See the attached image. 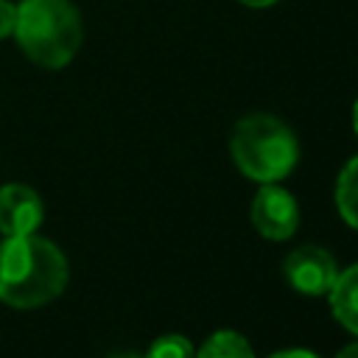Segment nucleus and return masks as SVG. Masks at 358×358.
<instances>
[{
  "instance_id": "f257e3e1",
  "label": "nucleus",
  "mask_w": 358,
  "mask_h": 358,
  "mask_svg": "<svg viewBox=\"0 0 358 358\" xmlns=\"http://www.w3.org/2000/svg\"><path fill=\"white\" fill-rule=\"evenodd\" d=\"M67 285V257L62 249L31 235H11L0 243V299L11 308H39Z\"/></svg>"
},
{
  "instance_id": "f03ea898",
  "label": "nucleus",
  "mask_w": 358,
  "mask_h": 358,
  "mask_svg": "<svg viewBox=\"0 0 358 358\" xmlns=\"http://www.w3.org/2000/svg\"><path fill=\"white\" fill-rule=\"evenodd\" d=\"M11 36L34 64L59 70L81 48V17L70 0H22Z\"/></svg>"
},
{
  "instance_id": "7ed1b4c3",
  "label": "nucleus",
  "mask_w": 358,
  "mask_h": 358,
  "mask_svg": "<svg viewBox=\"0 0 358 358\" xmlns=\"http://www.w3.org/2000/svg\"><path fill=\"white\" fill-rule=\"evenodd\" d=\"M229 151L241 173L249 179L268 185L282 179L299 157V145L294 131L274 115L255 112L235 123L229 137Z\"/></svg>"
},
{
  "instance_id": "20e7f679",
  "label": "nucleus",
  "mask_w": 358,
  "mask_h": 358,
  "mask_svg": "<svg viewBox=\"0 0 358 358\" xmlns=\"http://www.w3.org/2000/svg\"><path fill=\"white\" fill-rule=\"evenodd\" d=\"M252 224L255 229L268 238V241H285L296 232V224H299V207H296V199L268 182L257 190L255 201H252Z\"/></svg>"
},
{
  "instance_id": "39448f33",
  "label": "nucleus",
  "mask_w": 358,
  "mask_h": 358,
  "mask_svg": "<svg viewBox=\"0 0 358 358\" xmlns=\"http://www.w3.org/2000/svg\"><path fill=\"white\" fill-rule=\"evenodd\" d=\"M282 274L299 294L319 296V294L330 291L338 271H336V260L327 249H322V246H296L294 252L285 255Z\"/></svg>"
},
{
  "instance_id": "423d86ee",
  "label": "nucleus",
  "mask_w": 358,
  "mask_h": 358,
  "mask_svg": "<svg viewBox=\"0 0 358 358\" xmlns=\"http://www.w3.org/2000/svg\"><path fill=\"white\" fill-rule=\"evenodd\" d=\"M42 199L28 185H3L0 187V232L11 235H31L42 224Z\"/></svg>"
},
{
  "instance_id": "0eeeda50",
  "label": "nucleus",
  "mask_w": 358,
  "mask_h": 358,
  "mask_svg": "<svg viewBox=\"0 0 358 358\" xmlns=\"http://www.w3.org/2000/svg\"><path fill=\"white\" fill-rule=\"evenodd\" d=\"M330 308L333 316L358 336V263L336 274V282L330 285Z\"/></svg>"
},
{
  "instance_id": "6e6552de",
  "label": "nucleus",
  "mask_w": 358,
  "mask_h": 358,
  "mask_svg": "<svg viewBox=\"0 0 358 358\" xmlns=\"http://www.w3.org/2000/svg\"><path fill=\"white\" fill-rule=\"evenodd\" d=\"M336 204L341 218L358 229V157H352L344 171L338 173V185H336Z\"/></svg>"
},
{
  "instance_id": "1a4fd4ad",
  "label": "nucleus",
  "mask_w": 358,
  "mask_h": 358,
  "mask_svg": "<svg viewBox=\"0 0 358 358\" xmlns=\"http://www.w3.org/2000/svg\"><path fill=\"white\" fill-rule=\"evenodd\" d=\"M196 358H255V352L243 336H238L232 330H218L204 341V347Z\"/></svg>"
},
{
  "instance_id": "9d476101",
  "label": "nucleus",
  "mask_w": 358,
  "mask_h": 358,
  "mask_svg": "<svg viewBox=\"0 0 358 358\" xmlns=\"http://www.w3.org/2000/svg\"><path fill=\"white\" fill-rule=\"evenodd\" d=\"M145 358H196V350H193V344H190L185 336L168 333V336L157 338V341L148 347Z\"/></svg>"
},
{
  "instance_id": "9b49d317",
  "label": "nucleus",
  "mask_w": 358,
  "mask_h": 358,
  "mask_svg": "<svg viewBox=\"0 0 358 358\" xmlns=\"http://www.w3.org/2000/svg\"><path fill=\"white\" fill-rule=\"evenodd\" d=\"M14 22H17V6L11 0H0V39L14 34Z\"/></svg>"
},
{
  "instance_id": "f8f14e48",
  "label": "nucleus",
  "mask_w": 358,
  "mask_h": 358,
  "mask_svg": "<svg viewBox=\"0 0 358 358\" xmlns=\"http://www.w3.org/2000/svg\"><path fill=\"white\" fill-rule=\"evenodd\" d=\"M268 358H319V355H313L308 350H280V352H274Z\"/></svg>"
},
{
  "instance_id": "ddd939ff",
  "label": "nucleus",
  "mask_w": 358,
  "mask_h": 358,
  "mask_svg": "<svg viewBox=\"0 0 358 358\" xmlns=\"http://www.w3.org/2000/svg\"><path fill=\"white\" fill-rule=\"evenodd\" d=\"M238 3H243L249 8H266V6H274L277 0H238Z\"/></svg>"
},
{
  "instance_id": "4468645a",
  "label": "nucleus",
  "mask_w": 358,
  "mask_h": 358,
  "mask_svg": "<svg viewBox=\"0 0 358 358\" xmlns=\"http://www.w3.org/2000/svg\"><path fill=\"white\" fill-rule=\"evenodd\" d=\"M336 358H358V341H355V344H350V347H344Z\"/></svg>"
},
{
  "instance_id": "2eb2a0df",
  "label": "nucleus",
  "mask_w": 358,
  "mask_h": 358,
  "mask_svg": "<svg viewBox=\"0 0 358 358\" xmlns=\"http://www.w3.org/2000/svg\"><path fill=\"white\" fill-rule=\"evenodd\" d=\"M352 129H355V134H358V98H355V103H352Z\"/></svg>"
},
{
  "instance_id": "dca6fc26",
  "label": "nucleus",
  "mask_w": 358,
  "mask_h": 358,
  "mask_svg": "<svg viewBox=\"0 0 358 358\" xmlns=\"http://www.w3.org/2000/svg\"><path fill=\"white\" fill-rule=\"evenodd\" d=\"M112 358H140V355H134V352H120V355H112Z\"/></svg>"
}]
</instances>
